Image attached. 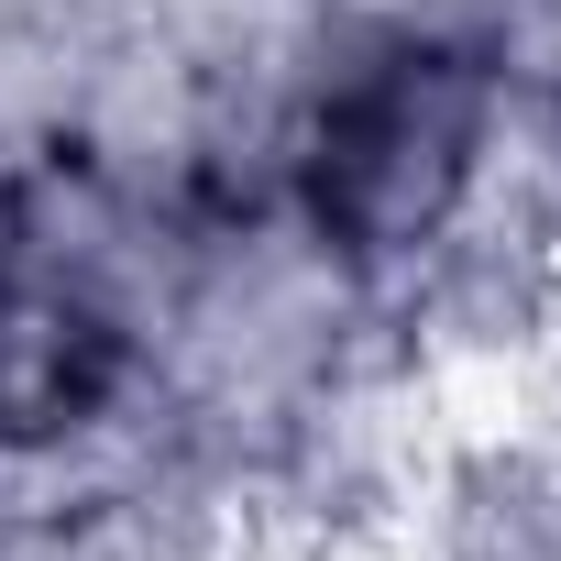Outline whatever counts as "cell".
Listing matches in <instances>:
<instances>
[{
	"mask_svg": "<svg viewBox=\"0 0 561 561\" xmlns=\"http://www.w3.org/2000/svg\"><path fill=\"white\" fill-rule=\"evenodd\" d=\"M462 154H473V78L451 56H397L320 133V220H342L353 242H419L451 209Z\"/></svg>",
	"mask_w": 561,
	"mask_h": 561,
	"instance_id": "1",
	"label": "cell"
}]
</instances>
